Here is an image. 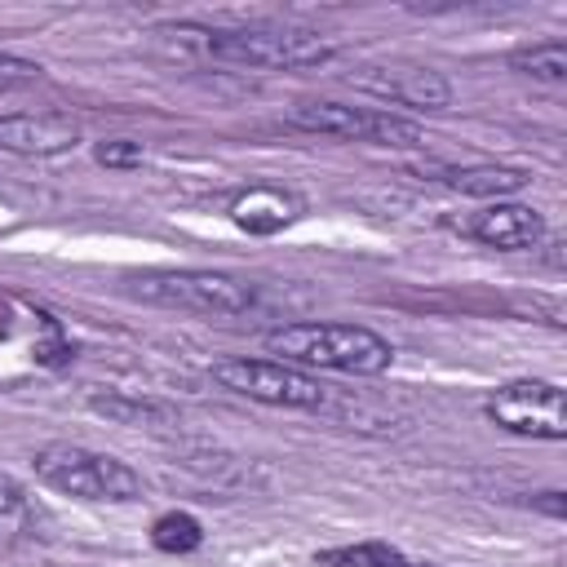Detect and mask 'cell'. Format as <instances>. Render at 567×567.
I'll return each mask as SVG.
<instances>
[{"label":"cell","instance_id":"obj_1","mask_svg":"<svg viewBox=\"0 0 567 567\" xmlns=\"http://www.w3.org/2000/svg\"><path fill=\"white\" fill-rule=\"evenodd\" d=\"M151 49L168 62H217L248 71H301L337 53V44L306 27L248 22V27H204V22H164L151 27Z\"/></svg>","mask_w":567,"mask_h":567},{"label":"cell","instance_id":"obj_2","mask_svg":"<svg viewBox=\"0 0 567 567\" xmlns=\"http://www.w3.org/2000/svg\"><path fill=\"white\" fill-rule=\"evenodd\" d=\"M261 341L270 354H284V363L359 372V377H377L394 359L385 337L354 323H284V328H270Z\"/></svg>","mask_w":567,"mask_h":567},{"label":"cell","instance_id":"obj_3","mask_svg":"<svg viewBox=\"0 0 567 567\" xmlns=\"http://www.w3.org/2000/svg\"><path fill=\"white\" fill-rule=\"evenodd\" d=\"M35 478L62 496H75V501H133L142 496V478L106 456V452H93V447H80V443H49L35 452Z\"/></svg>","mask_w":567,"mask_h":567},{"label":"cell","instance_id":"obj_4","mask_svg":"<svg viewBox=\"0 0 567 567\" xmlns=\"http://www.w3.org/2000/svg\"><path fill=\"white\" fill-rule=\"evenodd\" d=\"M128 292L146 306L186 315H244L252 306V284L217 270H146L128 279Z\"/></svg>","mask_w":567,"mask_h":567},{"label":"cell","instance_id":"obj_5","mask_svg":"<svg viewBox=\"0 0 567 567\" xmlns=\"http://www.w3.org/2000/svg\"><path fill=\"white\" fill-rule=\"evenodd\" d=\"M213 381L230 394H244V399H257V403H270V408H323L328 403V385L292 363H275V359H217L213 368Z\"/></svg>","mask_w":567,"mask_h":567},{"label":"cell","instance_id":"obj_6","mask_svg":"<svg viewBox=\"0 0 567 567\" xmlns=\"http://www.w3.org/2000/svg\"><path fill=\"white\" fill-rule=\"evenodd\" d=\"M292 128L323 133V137H346V142H377V146H416L421 128L403 115L390 111H368V106H341V102H301L288 111Z\"/></svg>","mask_w":567,"mask_h":567},{"label":"cell","instance_id":"obj_7","mask_svg":"<svg viewBox=\"0 0 567 567\" xmlns=\"http://www.w3.org/2000/svg\"><path fill=\"white\" fill-rule=\"evenodd\" d=\"M487 421L523 434V439H567V408H563V390L554 381H509L487 399Z\"/></svg>","mask_w":567,"mask_h":567},{"label":"cell","instance_id":"obj_8","mask_svg":"<svg viewBox=\"0 0 567 567\" xmlns=\"http://www.w3.org/2000/svg\"><path fill=\"white\" fill-rule=\"evenodd\" d=\"M363 93H377L385 102L412 106V111H443L452 106V84L430 66H368L354 75Z\"/></svg>","mask_w":567,"mask_h":567},{"label":"cell","instance_id":"obj_9","mask_svg":"<svg viewBox=\"0 0 567 567\" xmlns=\"http://www.w3.org/2000/svg\"><path fill=\"white\" fill-rule=\"evenodd\" d=\"M465 235L487 248L518 252V248H536L545 239V217L532 204H487L483 213H474L465 221Z\"/></svg>","mask_w":567,"mask_h":567},{"label":"cell","instance_id":"obj_10","mask_svg":"<svg viewBox=\"0 0 567 567\" xmlns=\"http://www.w3.org/2000/svg\"><path fill=\"white\" fill-rule=\"evenodd\" d=\"M80 142V128L62 115H0V151L13 155H62Z\"/></svg>","mask_w":567,"mask_h":567},{"label":"cell","instance_id":"obj_11","mask_svg":"<svg viewBox=\"0 0 567 567\" xmlns=\"http://www.w3.org/2000/svg\"><path fill=\"white\" fill-rule=\"evenodd\" d=\"M301 195L279 190V186H248L230 199V221L248 235H275L301 217Z\"/></svg>","mask_w":567,"mask_h":567},{"label":"cell","instance_id":"obj_12","mask_svg":"<svg viewBox=\"0 0 567 567\" xmlns=\"http://www.w3.org/2000/svg\"><path fill=\"white\" fill-rule=\"evenodd\" d=\"M89 412L115 421V425H142V430H173L177 412L159 399H137V394H93Z\"/></svg>","mask_w":567,"mask_h":567},{"label":"cell","instance_id":"obj_13","mask_svg":"<svg viewBox=\"0 0 567 567\" xmlns=\"http://www.w3.org/2000/svg\"><path fill=\"white\" fill-rule=\"evenodd\" d=\"M447 186L461 190V195H483V199L501 204L505 195L527 186V173L523 168H505V164H474V168H452Z\"/></svg>","mask_w":567,"mask_h":567},{"label":"cell","instance_id":"obj_14","mask_svg":"<svg viewBox=\"0 0 567 567\" xmlns=\"http://www.w3.org/2000/svg\"><path fill=\"white\" fill-rule=\"evenodd\" d=\"M509 66H514L518 75L540 80V84H563V80H567V44H563V40H549V44L514 49V53H509Z\"/></svg>","mask_w":567,"mask_h":567},{"label":"cell","instance_id":"obj_15","mask_svg":"<svg viewBox=\"0 0 567 567\" xmlns=\"http://www.w3.org/2000/svg\"><path fill=\"white\" fill-rule=\"evenodd\" d=\"M199 540H204L199 518H195V514H182V509L159 514L155 527H151V545H155L159 554H190V549H199Z\"/></svg>","mask_w":567,"mask_h":567},{"label":"cell","instance_id":"obj_16","mask_svg":"<svg viewBox=\"0 0 567 567\" xmlns=\"http://www.w3.org/2000/svg\"><path fill=\"white\" fill-rule=\"evenodd\" d=\"M319 567H408L399 549L381 545V540H363V545H341V549H323L315 554Z\"/></svg>","mask_w":567,"mask_h":567},{"label":"cell","instance_id":"obj_17","mask_svg":"<svg viewBox=\"0 0 567 567\" xmlns=\"http://www.w3.org/2000/svg\"><path fill=\"white\" fill-rule=\"evenodd\" d=\"M93 159L106 168H137L146 159V151H142V142H102L93 151Z\"/></svg>","mask_w":567,"mask_h":567},{"label":"cell","instance_id":"obj_18","mask_svg":"<svg viewBox=\"0 0 567 567\" xmlns=\"http://www.w3.org/2000/svg\"><path fill=\"white\" fill-rule=\"evenodd\" d=\"M35 80H40V66L35 62L13 58V53H0V93L22 89V84H35Z\"/></svg>","mask_w":567,"mask_h":567},{"label":"cell","instance_id":"obj_19","mask_svg":"<svg viewBox=\"0 0 567 567\" xmlns=\"http://www.w3.org/2000/svg\"><path fill=\"white\" fill-rule=\"evenodd\" d=\"M18 514H22V487L9 474H0V527H9Z\"/></svg>","mask_w":567,"mask_h":567},{"label":"cell","instance_id":"obj_20","mask_svg":"<svg viewBox=\"0 0 567 567\" xmlns=\"http://www.w3.org/2000/svg\"><path fill=\"white\" fill-rule=\"evenodd\" d=\"M532 505H536V509H545V514H554V518H563V514H567L563 492H536V496H532Z\"/></svg>","mask_w":567,"mask_h":567},{"label":"cell","instance_id":"obj_21","mask_svg":"<svg viewBox=\"0 0 567 567\" xmlns=\"http://www.w3.org/2000/svg\"><path fill=\"white\" fill-rule=\"evenodd\" d=\"M421 567H430V563H421Z\"/></svg>","mask_w":567,"mask_h":567}]
</instances>
